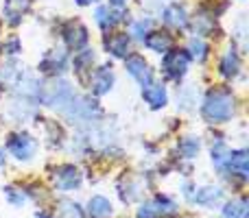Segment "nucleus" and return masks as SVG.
I'll use <instances>...</instances> for the list:
<instances>
[{
	"mask_svg": "<svg viewBox=\"0 0 249 218\" xmlns=\"http://www.w3.org/2000/svg\"><path fill=\"white\" fill-rule=\"evenodd\" d=\"M2 50H4V55H9V57H16V55H20L22 52V42H20V37H9L7 42H4V46H2Z\"/></svg>",
	"mask_w": 249,
	"mask_h": 218,
	"instance_id": "nucleus-29",
	"label": "nucleus"
},
{
	"mask_svg": "<svg viewBox=\"0 0 249 218\" xmlns=\"http://www.w3.org/2000/svg\"><path fill=\"white\" fill-rule=\"evenodd\" d=\"M151 31V22L149 20H144V17H142V20H138V22H133V26H131V35L136 39H144V35L149 33Z\"/></svg>",
	"mask_w": 249,
	"mask_h": 218,
	"instance_id": "nucleus-28",
	"label": "nucleus"
},
{
	"mask_svg": "<svg viewBox=\"0 0 249 218\" xmlns=\"http://www.w3.org/2000/svg\"><path fill=\"white\" fill-rule=\"evenodd\" d=\"M138 218H162V212H160L155 199H153V201L142 203L140 210H138Z\"/></svg>",
	"mask_w": 249,
	"mask_h": 218,
	"instance_id": "nucleus-25",
	"label": "nucleus"
},
{
	"mask_svg": "<svg viewBox=\"0 0 249 218\" xmlns=\"http://www.w3.org/2000/svg\"><path fill=\"white\" fill-rule=\"evenodd\" d=\"M193 197H190V203H197V205H206L212 207L223 199V190L214 188V185H203V188H195Z\"/></svg>",
	"mask_w": 249,
	"mask_h": 218,
	"instance_id": "nucleus-17",
	"label": "nucleus"
},
{
	"mask_svg": "<svg viewBox=\"0 0 249 218\" xmlns=\"http://www.w3.org/2000/svg\"><path fill=\"white\" fill-rule=\"evenodd\" d=\"M186 52H188L190 59H195L197 64H206L208 57H210V46H208V42L203 37H197V35H195V37L188 42Z\"/></svg>",
	"mask_w": 249,
	"mask_h": 218,
	"instance_id": "nucleus-20",
	"label": "nucleus"
},
{
	"mask_svg": "<svg viewBox=\"0 0 249 218\" xmlns=\"http://www.w3.org/2000/svg\"><path fill=\"white\" fill-rule=\"evenodd\" d=\"M66 66H68V52L61 50V48H53L42 57L37 70L42 74H48V77H59L66 70Z\"/></svg>",
	"mask_w": 249,
	"mask_h": 218,
	"instance_id": "nucleus-9",
	"label": "nucleus"
},
{
	"mask_svg": "<svg viewBox=\"0 0 249 218\" xmlns=\"http://www.w3.org/2000/svg\"><path fill=\"white\" fill-rule=\"evenodd\" d=\"M124 70H127V74L140 87H146L153 83V70H151L149 61H146L142 55H138V52L124 57Z\"/></svg>",
	"mask_w": 249,
	"mask_h": 218,
	"instance_id": "nucleus-5",
	"label": "nucleus"
},
{
	"mask_svg": "<svg viewBox=\"0 0 249 218\" xmlns=\"http://www.w3.org/2000/svg\"><path fill=\"white\" fill-rule=\"evenodd\" d=\"M188 24H190V29H193V33L197 35V37H212L214 31H216V13L203 7L190 17Z\"/></svg>",
	"mask_w": 249,
	"mask_h": 218,
	"instance_id": "nucleus-10",
	"label": "nucleus"
},
{
	"mask_svg": "<svg viewBox=\"0 0 249 218\" xmlns=\"http://www.w3.org/2000/svg\"><path fill=\"white\" fill-rule=\"evenodd\" d=\"M61 37H64L66 48H70V50H74V52L88 48V44H90V33H88L86 24L79 20L66 22V26L61 29Z\"/></svg>",
	"mask_w": 249,
	"mask_h": 218,
	"instance_id": "nucleus-6",
	"label": "nucleus"
},
{
	"mask_svg": "<svg viewBox=\"0 0 249 218\" xmlns=\"http://www.w3.org/2000/svg\"><path fill=\"white\" fill-rule=\"evenodd\" d=\"M142 101L151 109H164L168 105V92L162 83H151V85L142 87Z\"/></svg>",
	"mask_w": 249,
	"mask_h": 218,
	"instance_id": "nucleus-16",
	"label": "nucleus"
},
{
	"mask_svg": "<svg viewBox=\"0 0 249 218\" xmlns=\"http://www.w3.org/2000/svg\"><path fill=\"white\" fill-rule=\"evenodd\" d=\"M190 68V55L184 50V48H175L173 46L168 52L162 55V64H160V70H162L164 79L171 83H181V79L188 74Z\"/></svg>",
	"mask_w": 249,
	"mask_h": 218,
	"instance_id": "nucleus-2",
	"label": "nucleus"
},
{
	"mask_svg": "<svg viewBox=\"0 0 249 218\" xmlns=\"http://www.w3.org/2000/svg\"><path fill=\"white\" fill-rule=\"evenodd\" d=\"M114 83H116L114 68L109 64H103V66H99L94 72H90V81H88V85H90V92L94 96H105L114 90Z\"/></svg>",
	"mask_w": 249,
	"mask_h": 218,
	"instance_id": "nucleus-7",
	"label": "nucleus"
},
{
	"mask_svg": "<svg viewBox=\"0 0 249 218\" xmlns=\"http://www.w3.org/2000/svg\"><path fill=\"white\" fill-rule=\"evenodd\" d=\"M236 114V96L228 87H212L208 90L201 103V118L208 124H225Z\"/></svg>",
	"mask_w": 249,
	"mask_h": 218,
	"instance_id": "nucleus-1",
	"label": "nucleus"
},
{
	"mask_svg": "<svg viewBox=\"0 0 249 218\" xmlns=\"http://www.w3.org/2000/svg\"><path fill=\"white\" fill-rule=\"evenodd\" d=\"M35 218H53V216H48V214H37Z\"/></svg>",
	"mask_w": 249,
	"mask_h": 218,
	"instance_id": "nucleus-32",
	"label": "nucleus"
},
{
	"mask_svg": "<svg viewBox=\"0 0 249 218\" xmlns=\"http://www.w3.org/2000/svg\"><path fill=\"white\" fill-rule=\"evenodd\" d=\"M88 214L90 218H109L114 214V205L105 197H92L88 203Z\"/></svg>",
	"mask_w": 249,
	"mask_h": 218,
	"instance_id": "nucleus-19",
	"label": "nucleus"
},
{
	"mask_svg": "<svg viewBox=\"0 0 249 218\" xmlns=\"http://www.w3.org/2000/svg\"><path fill=\"white\" fill-rule=\"evenodd\" d=\"M162 20L164 24L168 26V29H175V31H184L188 29V9H186V4L181 2H171L166 9L162 11Z\"/></svg>",
	"mask_w": 249,
	"mask_h": 218,
	"instance_id": "nucleus-11",
	"label": "nucleus"
},
{
	"mask_svg": "<svg viewBox=\"0 0 249 218\" xmlns=\"http://www.w3.org/2000/svg\"><path fill=\"white\" fill-rule=\"evenodd\" d=\"M247 212L245 199H234L223 207V218H247Z\"/></svg>",
	"mask_w": 249,
	"mask_h": 218,
	"instance_id": "nucleus-23",
	"label": "nucleus"
},
{
	"mask_svg": "<svg viewBox=\"0 0 249 218\" xmlns=\"http://www.w3.org/2000/svg\"><path fill=\"white\" fill-rule=\"evenodd\" d=\"M39 99L44 101V103L48 105V107H57L61 111H66L72 105V101L77 99L72 92V87H70V83L66 81H55V85L51 87H44V94H39Z\"/></svg>",
	"mask_w": 249,
	"mask_h": 218,
	"instance_id": "nucleus-3",
	"label": "nucleus"
},
{
	"mask_svg": "<svg viewBox=\"0 0 249 218\" xmlns=\"http://www.w3.org/2000/svg\"><path fill=\"white\" fill-rule=\"evenodd\" d=\"M243 70V61H241V55H238L236 48H228V50L221 55V61H219V74L228 81L236 79Z\"/></svg>",
	"mask_w": 249,
	"mask_h": 218,
	"instance_id": "nucleus-14",
	"label": "nucleus"
},
{
	"mask_svg": "<svg viewBox=\"0 0 249 218\" xmlns=\"http://www.w3.org/2000/svg\"><path fill=\"white\" fill-rule=\"evenodd\" d=\"M2 16L7 17V22H9L11 26L22 24V9L16 7V2H13V0H9V2L2 7Z\"/></svg>",
	"mask_w": 249,
	"mask_h": 218,
	"instance_id": "nucleus-24",
	"label": "nucleus"
},
{
	"mask_svg": "<svg viewBox=\"0 0 249 218\" xmlns=\"http://www.w3.org/2000/svg\"><path fill=\"white\" fill-rule=\"evenodd\" d=\"M123 16H124V11H116V9H112L109 4H101L94 11V22L103 33H109V31H114L124 20Z\"/></svg>",
	"mask_w": 249,
	"mask_h": 218,
	"instance_id": "nucleus-13",
	"label": "nucleus"
},
{
	"mask_svg": "<svg viewBox=\"0 0 249 218\" xmlns=\"http://www.w3.org/2000/svg\"><path fill=\"white\" fill-rule=\"evenodd\" d=\"M83 181L81 172H79L77 166L72 164H61L53 170V184H55L57 190H64V192H70V190L79 188Z\"/></svg>",
	"mask_w": 249,
	"mask_h": 218,
	"instance_id": "nucleus-8",
	"label": "nucleus"
},
{
	"mask_svg": "<svg viewBox=\"0 0 249 218\" xmlns=\"http://www.w3.org/2000/svg\"><path fill=\"white\" fill-rule=\"evenodd\" d=\"M0 29H2V24H0Z\"/></svg>",
	"mask_w": 249,
	"mask_h": 218,
	"instance_id": "nucleus-34",
	"label": "nucleus"
},
{
	"mask_svg": "<svg viewBox=\"0 0 249 218\" xmlns=\"http://www.w3.org/2000/svg\"><path fill=\"white\" fill-rule=\"evenodd\" d=\"M77 4H81V7H88V4H92V2H99V0H74Z\"/></svg>",
	"mask_w": 249,
	"mask_h": 218,
	"instance_id": "nucleus-31",
	"label": "nucleus"
},
{
	"mask_svg": "<svg viewBox=\"0 0 249 218\" xmlns=\"http://www.w3.org/2000/svg\"><path fill=\"white\" fill-rule=\"evenodd\" d=\"M0 96H2V85H0Z\"/></svg>",
	"mask_w": 249,
	"mask_h": 218,
	"instance_id": "nucleus-33",
	"label": "nucleus"
},
{
	"mask_svg": "<svg viewBox=\"0 0 249 218\" xmlns=\"http://www.w3.org/2000/svg\"><path fill=\"white\" fill-rule=\"evenodd\" d=\"M109 7L116 11H124L127 9V0H109Z\"/></svg>",
	"mask_w": 249,
	"mask_h": 218,
	"instance_id": "nucleus-30",
	"label": "nucleus"
},
{
	"mask_svg": "<svg viewBox=\"0 0 249 218\" xmlns=\"http://www.w3.org/2000/svg\"><path fill=\"white\" fill-rule=\"evenodd\" d=\"M7 151L18 162H29V159H33L35 151H37V142L26 131H18L7 137Z\"/></svg>",
	"mask_w": 249,
	"mask_h": 218,
	"instance_id": "nucleus-4",
	"label": "nucleus"
},
{
	"mask_svg": "<svg viewBox=\"0 0 249 218\" xmlns=\"http://www.w3.org/2000/svg\"><path fill=\"white\" fill-rule=\"evenodd\" d=\"M59 207H61V216H64V218H83V212H81V207H79L77 203L61 201Z\"/></svg>",
	"mask_w": 249,
	"mask_h": 218,
	"instance_id": "nucleus-27",
	"label": "nucleus"
},
{
	"mask_svg": "<svg viewBox=\"0 0 249 218\" xmlns=\"http://www.w3.org/2000/svg\"><path fill=\"white\" fill-rule=\"evenodd\" d=\"M92 66H94V50L90 48H83V50L74 52V61H72V70L83 77L86 72H92Z\"/></svg>",
	"mask_w": 249,
	"mask_h": 218,
	"instance_id": "nucleus-21",
	"label": "nucleus"
},
{
	"mask_svg": "<svg viewBox=\"0 0 249 218\" xmlns=\"http://www.w3.org/2000/svg\"><path fill=\"white\" fill-rule=\"evenodd\" d=\"M247 162H249V153L245 149L230 151L225 168H228V170H232L234 175H238V177H243V179H245V177H247Z\"/></svg>",
	"mask_w": 249,
	"mask_h": 218,
	"instance_id": "nucleus-18",
	"label": "nucleus"
},
{
	"mask_svg": "<svg viewBox=\"0 0 249 218\" xmlns=\"http://www.w3.org/2000/svg\"><path fill=\"white\" fill-rule=\"evenodd\" d=\"M4 197H7V201L16 207H22L26 203V199H29L26 192H22L20 188H4Z\"/></svg>",
	"mask_w": 249,
	"mask_h": 218,
	"instance_id": "nucleus-26",
	"label": "nucleus"
},
{
	"mask_svg": "<svg viewBox=\"0 0 249 218\" xmlns=\"http://www.w3.org/2000/svg\"><path fill=\"white\" fill-rule=\"evenodd\" d=\"M177 151H179V155L184 159H195L199 155V151H201V140L195 135H186L177 142Z\"/></svg>",
	"mask_w": 249,
	"mask_h": 218,
	"instance_id": "nucleus-22",
	"label": "nucleus"
},
{
	"mask_svg": "<svg viewBox=\"0 0 249 218\" xmlns=\"http://www.w3.org/2000/svg\"><path fill=\"white\" fill-rule=\"evenodd\" d=\"M144 46L149 48L151 52H155V55H164V52H168L173 48V35L168 33V31H153L151 29L149 33L144 35Z\"/></svg>",
	"mask_w": 249,
	"mask_h": 218,
	"instance_id": "nucleus-15",
	"label": "nucleus"
},
{
	"mask_svg": "<svg viewBox=\"0 0 249 218\" xmlns=\"http://www.w3.org/2000/svg\"><path fill=\"white\" fill-rule=\"evenodd\" d=\"M103 48L107 55L116 57V59H124L127 55H131V35L112 33L109 37L103 39Z\"/></svg>",
	"mask_w": 249,
	"mask_h": 218,
	"instance_id": "nucleus-12",
	"label": "nucleus"
}]
</instances>
